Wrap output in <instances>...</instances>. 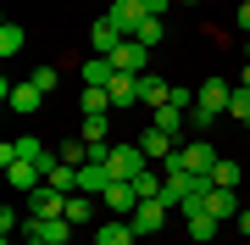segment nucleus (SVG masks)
I'll list each match as a JSON object with an SVG mask.
<instances>
[{
  "label": "nucleus",
  "instance_id": "obj_23",
  "mask_svg": "<svg viewBox=\"0 0 250 245\" xmlns=\"http://www.w3.org/2000/svg\"><path fill=\"white\" fill-rule=\"evenodd\" d=\"M184 223H189V240H200V245L217 234V218H211V212H184Z\"/></svg>",
  "mask_w": 250,
  "mask_h": 245
},
{
  "label": "nucleus",
  "instance_id": "obj_35",
  "mask_svg": "<svg viewBox=\"0 0 250 245\" xmlns=\"http://www.w3.org/2000/svg\"><path fill=\"white\" fill-rule=\"evenodd\" d=\"M239 84H245V89H250V62H245V73H239Z\"/></svg>",
  "mask_w": 250,
  "mask_h": 245
},
{
  "label": "nucleus",
  "instance_id": "obj_3",
  "mask_svg": "<svg viewBox=\"0 0 250 245\" xmlns=\"http://www.w3.org/2000/svg\"><path fill=\"white\" fill-rule=\"evenodd\" d=\"M106 167H111V184H134L139 173H145V151L139 145H111Z\"/></svg>",
  "mask_w": 250,
  "mask_h": 245
},
{
  "label": "nucleus",
  "instance_id": "obj_21",
  "mask_svg": "<svg viewBox=\"0 0 250 245\" xmlns=\"http://www.w3.org/2000/svg\"><path fill=\"white\" fill-rule=\"evenodd\" d=\"M78 73H83V84H95V89H106V84L117 78V67H111V56H89V62H83Z\"/></svg>",
  "mask_w": 250,
  "mask_h": 245
},
{
  "label": "nucleus",
  "instance_id": "obj_16",
  "mask_svg": "<svg viewBox=\"0 0 250 245\" xmlns=\"http://www.w3.org/2000/svg\"><path fill=\"white\" fill-rule=\"evenodd\" d=\"M100 206H106V212H117V218H134L139 195H134V184H111V190L100 195Z\"/></svg>",
  "mask_w": 250,
  "mask_h": 245
},
{
  "label": "nucleus",
  "instance_id": "obj_27",
  "mask_svg": "<svg viewBox=\"0 0 250 245\" xmlns=\"http://www.w3.org/2000/svg\"><path fill=\"white\" fill-rule=\"evenodd\" d=\"M22 45H28V34H22L17 22H6V28H0V56H17Z\"/></svg>",
  "mask_w": 250,
  "mask_h": 245
},
{
  "label": "nucleus",
  "instance_id": "obj_5",
  "mask_svg": "<svg viewBox=\"0 0 250 245\" xmlns=\"http://www.w3.org/2000/svg\"><path fill=\"white\" fill-rule=\"evenodd\" d=\"M22 234L28 240H45V245H67L72 240V223L67 218H22Z\"/></svg>",
  "mask_w": 250,
  "mask_h": 245
},
{
  "label": "nucleus",
  "instance_id": "obj_1",
  "mask_svg": "<svg viewBox=\"0 0 250 245\" xmlns=\"http://www.w3.org/2000/svg\"><path fill=\"white\" fill-rule=\"evenodd\" d=\"M228 95H233V84L228 78H200V89H195V111H189V128H217L228 117Z\"/></svg>",
  "mask_w": 250,
  "mask_h": 245
},
{
  "label": "nucleus",
  "instance_id": "obj_2",
  "mask_svg": "<svg viewBox=\"0 0 250 245\" xmlns=\"http://www.w3.org/2000/svg\"><path fill=\"white\" fill-rule=\"evenodd\" d=\"M211 167H217V151H211V139H189V145H178V156L167 162V173H195V178H206Z\"/></svg>",
  "mask_w": 250,
  "mask_h": 245
},
{
  "label": "nucleus",
  "instance_id": "obj_30",
  "mask_svg": "<svg viewBox=\"0 0 250 245\" xmlns=\"http://www.w3.org/2000/svg\"><path fill=\"white\" fill-rule=\"evenodd\" d=\"M106 128H111L106 117H83V134H78V139H89V145H106Z\"/></svg>",
  "mask_w": 250,
  "mask_h": 245
},
{
  "label": "nucleus",
  "instance_id": "obj_8",
  "mask_svg": "<svg viewBox=\"0 0 250 245\" xmlns=\"http://www.w3.org/2000/svg\"><path fill=\"white\" fill-rule=\"evenodd\" d=\"M0 95H6V100H11V111H22V117H34V111L45 106V95H39V84H34V78H22V84H11V78H6V84H0Z\"/></svg>",
  "mask_w": 250,
  "mask_h": 245
},
{
  "label": "nucleus",
  "instance_id": "obj_26",
  "mask_svg": "<svg viewBox=\"0 0 250 245\" xmlns=\"http://www.w3.org/2000/svg\"><path fill=\"white\" fill-rule=\"evenodd\" d=\"M206 178H211L217 190H239V167H233V162H223V156H217V167L206 173Z\"/></svg>",
  "mask_w": 250,
  "mask_h": 245
},
{
  "label": "nucleus",
  "instance_id": "obj_20",
  "mask_svg": "<svg viewBox=\"0 0 250 245\" xmlns=\"http://www.w3.org/2000/svg\"><path fill=\"white\" fill-rule=\"evenodd\" d=\"M89 45H95V56H111L117 45H123V34L111 28V17H95V28H89Z\"/></svg>",
  "mask_w": 250,
  "mask_h": 245
},
{
  "label": "nucleus",
  "instance_id": "obj_18",
  "mask_svg": "<svg viewBox=\"0 0 250 245\" xmlns=\"http://www.w3.org/2000/svg\"><path fill=\"white\" fill-rule=\"evenodd\" d=\"M95 212H100V195H83V190H72V195H67V223H72V228L89 223Z\"/></svg>",
  "mask_w": 250,
  "mask_h": 245
},
{
  "label": "nucleus",
  "instance_id": "obj_25",
  "mask_svg": "<svg viewBox=\"0 0 250 245\" xmlns=\"http://www.w3.org/2000/svg\"><path fill=\"white\" fill-rule=\"evenodd\" d=\"M161 184H167V178H161V173H150V167H145L139 178H134V195H139V200H161Z\"/></svg>",
  "mask_w": 250,
  "mask_h": 245
},
{
  "label": "nucleus",
  "instance_id": "obj_28",
  "mask_svg": "<svg viewBox=\"0 0 250 245\" xmlns=\"http://www.w3.org/2000/svg\"><path fill=\"white\" fill-rule=\"evenodd\" d=\"M134 39H139V45H150V50H156V45H161V39H167V28H161V17H145Z\"/></svg>",
  "mask_w": 250,
  "mask_h": 245
},
{
  "label": "nucleus",
  "instance_id": "obj_7",
  "mask_svg": "<svg viewBox=\"0 0 250 245\" xmlns=\"http://www.w3.org/2000/svg\"><path fill=\"white\" fill-rule=\"evenodd\" d=\"M28 218H67V190L39 184V190L28 195Z\"/></svg>",
  "mask_w": 250,
  "mask_h": 245
},
{
  "label": "nucleus",
  "instance_id": "obj_33",
  "mask_svg": "<svg viewBox=\"0 0 250 245\" xmlns=\"http://www.w3.org/2000/svg\"><path fill=\"white\" fill-rule=\"evenodd\" d=\"M239 34H250V0L239 6Z\"/></svg>",
  "mask_w": 250,
  "mask_h": 245
},
{
  "label": "nucleus",
  "instance_id": "obj_29",
  "mask_svg": "<svg viewBox=\"0 0 250 245\" xmlns=\"http://www.w3.org/2000/svg\"><path fill=\"white\" fill-rule=\"evenodd\" d=\"M62 162L67 167H83V162H89V139H67V145H62Z\"/></svg>",
  "mask_w": 250,
  "mask_h": 245
},
{
  "label": "nucleus",
  "instance_id": "obj_17",
  "mask_svg": "<svg viewBox=\"0 0 250 245\" xmlns=\"http://www.w3.org/2000/svg\"><path fill=\"white\" fill-rule=\"evenodd\" d=\"M106 89H111V106H139V73H117Z\"/></svg>",
  "mask_w": 250,
  "mask_h": 245
},
{
  "label": "nucleus",
  "instance_id": "obj_22",
  "mask_svg": "<svg viewBox=\"0 0 250 245\" xmlns=\"http://www.w3.org/2000/svg\"><path fill=\"white\" fill-rule=\"evenodd\" d=\"M78 106H83V117H106V111H111V89H95V84H83Z\"/></svg>",
  "mask_w": 250,
  "mask_h": 245
},
{
  "label": "nucleus",
  "instance_id": "obj_38",
  "mask_svg": "<svg viewBox=\"0 0 250 245\" xmlns=\"http://www.w3.org/2000/svg\"><path fill=\"white\" fill-rule=\"evenodd\" d=\"M28 245H45V240H28Z\"/></svg>",
  "mask_w": 250,
  "mask_h": 245
},
{
  "label": "nucleus",
  "instance_id": "obj_4",
  "mask_svg": "<svg viewBox=\"0 0 250 245\" xmlns=\"http://www.w3.org/2000/svg\"><path fill=\"white\" fill-rule=\"evenodd\" d=\"M6 167V178H11V190H22V195H34L39 184H45V167L34 162V156H11V162H0Z\"/></svg>",
  "mask_w": 250,
  "mask_h": 245
},
{
  "label": "nucleus",
  "instance_id": "obj_19",
  "mask_svg": "<svg viewBox=\"0 0 250 245\" xmlns=\"http://www.w3.org/2000/svg\"><path fill=\"white\" fill-rule=\"evenodd\" d=\"M150 123H156V128H167V134L178 139L184 128H189V111H184V106H172V100H167V106H156V111H150Z\"/></svg>",
  "mask_w": 250,
  "mask_h": 245
},
{
  "label": "nucleus",
  "instance_id": "obj_36",
  "mask_svg": "<svg viewBox=\"0 0 250 245\" xmlns=\"http://www.w3.org/2000/svg\"><path fill=\"white\" fill-rule=\"evenodd\" d=\"M178 6H200V0H178Z\"/></svg>",
  "mask_w": 250,
  "mask_h": 245
},
{
  "label": "nucleus",
  "instance_id": "obj_32",
  "mask_svg": "<svg viewBox=\"0 0 250 245\" xmlns=\"http://www.w3.org/2000/svg\"><path fill=\"white\" fill-rule=\"evenodd\" d=\"M167 6H172V0H145V11H150V17H161Z\"/></svg>",
  "mask_w": 250,
  "mask_h": 245
},
{
  "label": "nucleus",
  "instance_id": "obj_9",
  "mask_svg": "<svg viewBox=\"0 0 250 245\" xmlns=\"http://www.w3.org/2000/svg\"><path fill=\"white\" fill-rule=\"evenodd\" d=\"M139 151H145V162H172V156H178V139H172L167 134V128H145V134H139Z\"/></svg>",
  "mask_w": 250,
  "mask_h": 245
},
{
  "label": "nucleus",
  "instance_id": "obj_24",
  "mask_svg": "<svg viewBox=\"0 0 250 245\" xmlns=\"http://www.w3.org/2000/svg\"><path fill=\"white\" fill-rule=\"evenodd\" d=\"M228 123H250V89L245 84H233V95H228Z\"/></svg>",
  "mask_w": 250,
  "mask_h": 245
},
{
  "label": "nucleus",
  "instance_id": "obj_31",
  "mask_svg": "<svg viewBox=\"0 0 250 245\" xmlns=\"http://www.w3.org/2000/svg\"><path fill=\"white\" fill-rule=\"evenodd\" d=\"M28 78L39 84V95H45V100L56 95V84H62V78H56V67H39V73H28Z\"/></svg>",
  "mask_w": 250,
  "mask_h": 245
},
{
  "label": "nucleus",
  "instance_id": "obj_34",
  "mask_svg": "<svg viewBox=\"0 0 250 245\" xmlns=\"http://www.w3.org/2000/svg\"><path fill=\"white\" fill-rule=\"evenodd\" d=\"M233 223H239V234H250V206L239 212V218H233Z\"/></svg>",
  "mask_w": 250,
  "mask_h": 245
},
{
  "label": "nucleus",
  "instance_id": "obj_14",
  "mask_svg": "<svg viewBox=\"0 0 250 245\" xmlns=\"http://www.w3.org/2000/svg\"><path fill=\"white\" fill-rule=\"evenodd\" d=\"M78 190H83V195H106V190H111V167H106V162H83V167H78Z\"/></svg>",
  "mask_w": 250,
  "mask_h": 245
},
{
  "label": "nucleus",
  "instance_id": "obj_37",
  "mask_svg": "<svg viewBox=\"0 0 250 245\" xmlns=\"http://www.w3.org/2000/svg\"><path fill=\"white\" fill-rule=\"evenodd\" d=\"M245 56H250V34H245Z\"/></svg>",
  "mask_w": 250,
  "mask_h": 245
},
{
  "label": "nucleus",
  "instance_id": "obj_10",
  "mask_svg": "<svg viewBox=\"0 0 250 245\" xmlns=\"http://www.w3.org/2000/svg\"><path fill=\"white\" fill-rule=\"evenodd\" d=\"M111 67H117V73H145V67H150V45H139V39H123V45L111 50Z\"/></svg>",
  "mask_w": 250,
  "mask_h": 245
},
{
  "label": "nucleus",
  "instance_id": "obj_15",
  "mask_svg": "<svg viewBox=\"0 0 250 245\" xmlns=\"http://www.w3.org/2000/svg\"><path fill=\"white\" fill-rule=\"evenodd\" d=\"M167 100H172V84L167 78H156V73H139V106H167Z\"/></svg>",
  "mask_w": 250,
  "mask_h": 245
},
{
  "label": "nucleus",
  "instance_id": "obj_12",
  "mask_svg": "<svg viewBox=\"0 0 250 245\" xmlns=\"http://www.w3.org/2000/svg\"><path fill=\"white\" fill-rule=\"evenodd\" d=\"M200 212H211V218L217 223H228V218H239V200H233V190H217V184H211V190H206V200H200Z\"/></svg>",
  "mask_w": 250,
  "mask_h": 245
},
{
  "label": "nucleus",
  "instance_id": "obj_11",
  "mask_svg": "<svg viewBox=\"0 0 250 245\" xmlns=\"http://www.w3.org/2000/svg\"><path fill=\"white\" fill-rule=\"evenodd\" d=\"M167 212H172L167 200H139V206H134V218H128V223H134V234L145 240V234H156V228L167 223Z\"/></svg>",
  "mask_w": 250,
  "mask_h": 245
},
{
  "label": "nucleus",
  "instance_id": "obj_13",
  "mask_svg": "<svg viewBox=\"0 0 250 245\" xmlns=\"http://www.w3.org/2000/svg\"><path fill=\"white\" fill-rule=\"evenodd\" d=\"M134 240L139 234L128 218H100V228H95V245H134Z\"/></svg>",
  "mask_w": 250,
  "mask_h": 245
},
{
  "label": "nucleus",
  "instance_id": "obj_6",
  "mask_svg": "<svg viewBox=\"0 0 250 245\" xmlns=\"http://www.w3.org/2000/svg\"><path fill=\"white\" fill-rule=\"evenodd\" d=\"M106 17H111V28H117L123 39H134V34H139V22L150 17V11H145V0H111Z\"/></svg>",
  "mask_w": 250,
  "mask_h": 245
}]
</instances>
